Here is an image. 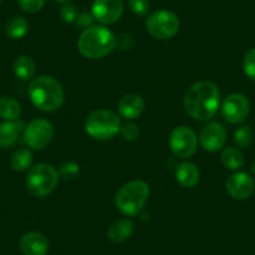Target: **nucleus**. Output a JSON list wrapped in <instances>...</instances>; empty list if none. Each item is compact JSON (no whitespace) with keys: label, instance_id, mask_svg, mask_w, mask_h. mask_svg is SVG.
I'll list each match as a JSON object with an SVG mask.
<instances>
[{"label":"nucleus","instance_id":"nucleus-1","mask_svg":"<svg viewBox=\"0 0 255 255\" xmlns=\"http://www.w3.org/2000/svg\"><path fill=\"white\" fill-rule=\"evenodd\" d=\"M220 105L219 88L203 80L191 85L184 97V108L193 119L205 122L217 114Z\"/></svg>","mask_w":255,"mask_h":255},{"label":"nucleus","instance_id":"nucleus-2","mask_svg":"<svg viewBox=\"0 0 255 255\" xmlns=\"http://www.w3.org/2000/svg\"><path fill=\"white\" fill-rule=\"evenodd\" d=\"M29 97L34 107L41 112L53 113L64 103V90L58 80L49 75L35 78L29 85Z\"/></svg>","mask_w":255,"mask_h":255},{"label":"nucleus","instance_id":"nucleus-3","mask_svg":"<svg viewBox=\"0 0 255 255\" xmlns=\"http://www.w3.org/2000/svg\"><path fill=\"white\" fill-rule=\"evenodd\" d=\"M78 49L88 59L104 58L115 49V35L105 26L92 25L80 34Z\"/></svg>","mask_w":255,"mask_h":255},{"label":"nucleus","instance_id":"nucleus-4","mask_svg":"<svg viewBox=\"0 0 255 255\" xmlns=\"http://www.w3.org/2000/svg\"><path fill=\"white\" fill-rule=\"evenodd\" d=\"M149 186L143 180H133L124 184L115 195V205L128 217L138 215L148 202Z\"/></svg>","mask_w":255,"mask_h":255},{"label":"nucleus","instance_id":"nucleus-5","mask_svg":"<svg viewBox=\"0 0 255 255\" xmlns=\"http://www.w3.org/2000/svg\"><path fill=\"white\" fill-rule=\"evenodd\" d=\"M120 118L112 110H95L85 122V131L97 140H109L114 138L120 131Z\"/></svg>","mask_w":255,"mask_h":255},{"label":"nucleus","instance_id":"nucleus-6","mask_svg":"<svg viewBox=\"0 0 255 255\" xmlns=\"http://www.w3.org/2000/svg\"><path fill=\"white\" fill-rule=\"evenodd\" d=\"M59 171L50 164L41 163L29 170L26 188L36 198H44L53 193L59 181Z\"/></svg>","mask_w":255,"mask_h":255},{"label":"nucleus","instance_id":"nucleus-7","mask_svg":"<svg viewBox=\"0 0 255 255\" xmlns=\"http://www.w3.org/2000/svg\"><path fill=\"white\" fill-rule=\"evenodd\" d=\"M146 30L153 38L166 40L175 35L180 28L178 15L170 10H156L146 18Z\"/></svg>","mask_w":255,"mask_h":255},{"label":"nucleus","instance_id":"nucleus-8","mask_svg":"<svg viewBox=\"0 0 255 255\" xmlns=\"http://www.w3.org/2000/svg\"><path fill=\"white\" fill-rule=\"evenodd\" d=\"M169 144L175 156L180 159L190 158L194 155L198 148L197 134L191 128L180 125L171 131Z\"/></svg>","mask_w":255,"mask_h":255},{"label":"nucleus","instance_id":"nucleus-9","mask_svg":"<svg viewBox=\"0 0 255 255\" xmlns=\"http://www.w3.org/2000/svg\"><path fill=\"white\" fill-rule=\"evenodd\" d=\"M54 136V128L50 122L38 118L29 123L24 130V140L29 148L34 150H43L50 144Z\"/></svg>","mask_w":255,"mask_h":255},{"label":"nucleus","instance_id":"nucleus-10","mask_svg":"<svg viewBox=\"0 0 255 255\" xmlns=\"http://www.w3.org/2000/svg\"><path fill=\"white\" fill-rule=\"evenodd\" d=\"M250 113V103L243 94H230L222 104V115L230 124H240Z\"/></svg>","mask_w":255,"mask_h":255},{"label":"nucleus","instance_id":"nucleus-11","mask_svg":"<svg viewBox=\"0 0 255 255\" xmlns=\"http://www.w3.org/2000/svg\"><path fill=\"white\" fill-rule=\"evenodd\" d=\"M124 11L123 0H94L92 14L102 24H114L122 18Z\"/></svg>","mask_w":255,"mask_h":255},{"label":"nucleus","instance_id":"nucleus-12","mask_svg":"<svg viewBox=\"0 0 255 255\" xmlns=\"http://www.w3.org/2000/svg\"><path fill=\"white\" fill-rule=\"evenodd\" d=\"M254 180L244 171H237L227 181L228 194L237 200L248 199L254 191Z\"/></svg>","mask_w":255,"mask_h":255},{"label":"nucleus","instance_id":"nucleus-13","mask_svg":"<svg viewBox=\"0 0 255 255\" xmlns=\"http://www.w3.org/2000/svg\"><path fill=\"white\" fill-rule=\"evenodd\" d=\"M227 141L225 128L219 123H209L200 131V144L208 151H218Z\"/></svg>","mask_w":255,"mask_h":255},{"label":"nucleus","instance_id":"nucleus-14","mask_svg":"<svg viewBox=\"0 0 255 255\" xmlns=\"http://www.w3.org/2000/svg\"><path fill=\"white\" fill-rule=\"evenodd\" d=\"M19 248L24 255H46L49 242L41 233L29 232L21 237Z\"/></svg>","mask_w":255,"mask_h":255},{"label":"nucleus","instance_id":"nucleus-15","mask_svg":"<svg viewBox=\"0 0 255 255\" xmlns=\"http://www.w3.org/2000/svg\"><path fill=\"white\" fill-rule=\"evenodd\" d=\"M25 123L23 120H11L0 124V146L10 148L18 141L19 136L25 130Z\"/></svg>","mask_w":255,"mask_h":255},{"label":"nucleus","instance_id":"nucleus-16","mask_svg":"<svg viewBox=\"0 0 255 255\" xmlns=\"http://www.w3.org/2000/svg\"><path fill=\"white\" fill-rule=\"evenodd\" d=\"M144 108H145V103H144L143 98L138 94L124 95L118 105L120 115L129 120L140 117L141 113L144 112Z\"/></svg>","mask_w":255,"mask_h":255},{"label":"nucleus","instance_id":"nucleus-17","mask_svg":"<svg viewBox=\"0 0 255 255\" xmlns=\"http://www.w3.org/2000/svg\"><path fill=\"white\" fill-rule=\"evenodd\" d=\"M175 178L184 188H193L199 181V170L195 164L185 161L178 165L175 170Z\"/></svg>","mask_w":255,"mask_h":255},{"label":"nucleus","instance_id":"nucleus-18","mask_svg":"<svg viewBox=\"0 0 255 255\" xmlns=\"http://www.w3.org/2000/svg\"><path fill=\"white\" fill-rule=\"evenodd\" d=\"M134 232V223L130 219H119L108 229V239L113 243H123L131 237Z\"/></svg>","mask_w":255,"mask_h":255},{"label":"nucleus","instance_id":"nucleus-19","mask_svg":"<svg viewBox=\"0 0 255 255\" xmlns=\"http://www.w3.org/2000/svg\"><path fill=\"white\" fill-rule=\"evenodd\" d=\"M14 74L20 80H30L35 74V61L28 55H20L15 59L13 65Z\"/></svg>","mask_w":255,"mask_h":255},{"label":"nucleus","instance_id":"nucleus-20","mask_svg":"<svg viewBox=\"0 0 255 255\" xmlns=\"http://www.w3.org/2000/svg\"><path fill=\"white\" fill-rule=\"evenodd\" d=\"M29 30V23L24 16H13L9 19L5 25V34L8 38L13 40H18L25 36V34Z\"/></svg>","mask_w":255,"mask_h":255},{"label":"nucleus","instance_id":"nucleus-21","mask_svg":"<svg viewBox=\"0 0 255 255\" xmlns=\"http://www.w3.org/2000/svg\"><path fill=\"white\" fill-rule=\"evenodd\" d=\"M21 114V107L16 99L11 97L0 98V117L3 119L11 122V120H18Z\"/></svg>","mask_w":255,"mask_h":255},{"label":"nucleus","instance_id":"nucleus-22","mask_svg":"<svg viewBox=\"0 0 255 255\" xmlns=\"http://www.w3.org/2000/svg\"><path fill=\"white\" fill-rule=\"evenodd\" d=\"M220 159H222L223 165L230 170H238L244 164V156H243L242 151L238 150L237 148H233V146L225 148L222 151Z\"/></svg>","mask_w":255,"mask_h":255},{"label":"nucleus","instance_id":"nucleus-23","mask_svg":"<svg viewBox=\"0 0 255 255\" xmlns=\"http://www.w3.org/2000/svg\"><path fill=\"white\" fill-rule=\"evenodd\" d=\"M33 163V154L29 149L20 148L13 153L10 158V165L16 171L28 170Z\"/></svg>","mask_w":255,"mask_h":255},{"label":"nucleus","instance_id":"nucleus-24","mask_svg":"<svg viewBox=\"0 0 255 255\" xmlns=\"http://www.w3.org/2000/svg\"><path fill=\"white\" fill-rule=\"evenodd\" d=\"M234 141L239 148H249L254 141V133L248 125H242L235 130Z\"/></svg>","mask_w":255,"mask_h":255},{"label":"nucleus","instance_id":"nucleus-25","mask_svg":"<svg viewBox=\"0 0 255 255\" xmlns=\"http://www.w3.org/2000/svg\"><path fill=\"white\" fill-rule=\"evenodd\" d=\"M79 165L74 161H67V163H63L59 169V176L64 178L65 180H73V179L77 178L79 175Z\"/></svg>","mask_w":255,"mask_h":255},{"label":"nucleus","instance_id":"nucleus-26","mask_svg":"<svg viewBox=\"0 0 255 255\" xmlns=\"http://www.w3.org/2000/svg\"><path fill=\"white\" fill-rule=\"evenodd\" d=\"M243 69L249 79L255 82V48L250 49L244 56L243 60Z\"/></svg>","mask_w":255,"mask_h":255},{"label":"nucleus","instance_id":"nucleus-27","mask_svg":"<svg viewBox=\"0 0 255 255\" xmlns=\"http://www.w3.org/2000/svg\"><path fill=\"white\" fill-rule=\"evenodd\" d=\"M119 133L122 134V136L125 140L133 141L139 138V135H140V129H139L138 125L134 124V123H125V124L122 125V128H120Z\"/></svg>","mask_w":255,"mask_h":255},{"label":"nucleus","instance_id":"nucleus-28","mask_svg":"<svg viewBox=\"0 0 255 255\" xmlns=\"http://www.w3.org/2000/svg\"><path fill=\"white\" fill-rule=\"evenodd\" d=\"M78 15H79V13H78L77 8L73 4L65 3L60 8V18L65 23H74L77 20Z\"/></svg>","mask_w":255,"mask_h":255},{"label":"nucleus","instance_id":"nucleus-29","mask_svg":"<svg viewBox=\"0 0 255 255\" xmlns=\"http://www.w3.org/2000/svg\"><path fill=\"white\" fill-rule=\"evenodd\" d=\"M18 4L26 13H38L44 8L45 0H18Z\"/></svg>","mask_w":255,"mask_h":255},{"label":"nucleus","instance_id":"nucleus-30","mask_svg":"<svg viewBox=\"0 0 255 255\" xmlns=\"http://www.w3.org/2000/svg\"><path fill=\"white\" fill-rule=\"evenodd\" d=\"M129 8L136 15H145L150 9V1L149 0H129Z\"/></svg>","mask_w":255,"mask_h":255},{"label":"nucleus","instance_id":"nucleus-31","mask_svg":"<svg viewBox=\"0 0 255 255\" xmlns=\"http://www.w3.org/2000/svg\"><path fill=\"white\" fill-rule=\"evenodd\" d=\"M134 45L133 36L129 34L122 33L118 36H115V48L120 49V50H128Z\"/></svg>","mask_w":255,"mask_h":255},{"label":"nucleus","instance_id":"nucleus-32","mask_svg":"<svg viewBox=\"0 0 255 255\" xmlns=\"http://www.w3.org/2000/svg\"><path fill=\"white\" fill-rule=\"evenodd\" d=\"M93 21H94V16H93V14L88 13V11H83V13H80L79 15H78L75 23H77V25L80 26V28H84L85 30V29L92 26Z\"/></svg>","mask_w":255,"mask_h":255},{"label":"nucleus","instance_id":"nucleus-33","mask_svg":"<svg viewBox=\"0 0 255 255\" xmlns=\"http://www.w3.org/2000/svg\"><path fill=\"white\" fill-rule=\"evenodd\" d=\"M55 1H58V3H61V4H65V3H70L72 0H55Z\"/></svg>","mask_w":255,"mask_h":255},{"label":"nucleus","instance_id":"nucleus-34","mask_svg":"<svg viewBox=\"0 0 255 255\" xmlns=\"http://www.w3.org/2000/svg\"><path fill=\"white\" fill-rule=\"evenodd\" d=\"M250 169H252V171H253V173L255 174V161H254V163L252 164V168H250Z\"/></svg>","mask_w":255,"mask_h":255},{"label":"nucleus","instance_id":"nucleus-35","mask_svg":"<svg viewBox=\"0 0 255 255\" xmlns=\"http://www.w3.org/2000/svg\"><path fill=\"white\" fill-rule=\"evenodd\" d=\"M0 1H1V0H0Z\"/></svg>","mask_w":255,"mask_h":255}]
</instances>
